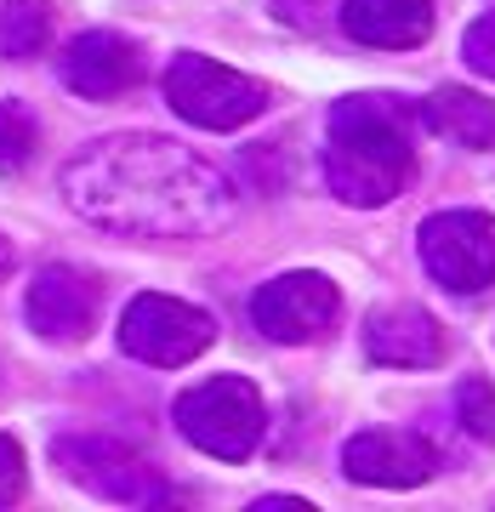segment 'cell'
I'll return each instance as SVG.
<instances>
[{
	"label": "cell",
	"instance_id": "1",
	"mask_svg": "<svg viewBox=\"0 0 495 512\" xmlns=\"http://www.w3.org/2000/svg\"><path fill=\"white\" fill-rule=\"evenodd\" d=\"M63 200L126 239H194L234 217L228 171L154 131L97 137L63 165Z\"/></svg>",
	"mask_w": 495,
	"mask_h": 512
},
{
	"label": "cell",
	"instance_id": "2",
	"mask_svg": "<svg viewBox=\"0 0 495 512\" xmlns=\"http://www.w3.org/2000/svg\"><path fill=\"white\" fill-rule=\"evenodd\" d=\"M416 114L404 109L399 97L365 92V97H342L330 109L325 131V183L336 200L376 211L410 183L416 171Z\"/></svg>",
	"mask_w": 495,
	"mask_h": 512
},
{
	"label": "cell",
	"instance_id": "3",
	"mask_svg": "<svg viewBox=\"0 0 495 512\" xmlns=\"http://www.w3.org/2000/svg\"><path fill=\"white\" fill-rule=\"evenodd\" d=\"M171 416H177V427L194 450L217 461H245L262 444V427H268L262 393L245 376H211V382L188 387Z\"/></svg>",
	"mask_w": 495,
	"mask_h": 512
},
{
	"label": "cell",
	"instance_id": "4",
	"mask_svg": "<svg viewBox=\"0 0 495 512\" xmlns=\"http://www.w3.org/2000/svg\"><path fill=\"white\" fill-rule=\"evenodd\" d=\"M165 103L200 131H234L245 120H257L268 97H262V86L251 74L228 69L217 57L177 52L171 69H165Z\"/></svg>",
	"mask_w": 495,
	"mask_h": 512
},
{
	"label": "cell",
	"instance_id": "5",
	"mask_svg": "<svg viewBox=\"0 0 495 512\" xmlns=\"http://www.w3.org/2000/svg\"><path fill=\"white\" fill-rule=\"evenodd\" d=\"M217 342V319L194 302H177V296H131V308L120 313V353L143 359L154 370H177L188 359H200L205 348Z\"/></svg>",
	"mask_w": 495,
	"mask_h": 512
},
{
	"label": "cell",
	"instance_id": "6",
	"mask_svg": "<svg viewBox=\"0 0 495 512\" xmlns=\"http://www.w3.org/2000/svg\"><path fill=\"white\" fill-rule=\"evenodd\" d=\"M422 268L444 291L473 296L495 285V217L490 211H433L422 222Z\"/></svg>",
	"mask_w": 495,
	"mask_h": 512
},
{
	"label": "cell",
	"instance_id": "7",
	"mask_svg": "<svg viewBox=\"0 0 495 512\" xmlns=\"http://www.w3.org/2000/svg\"><path fill=\"white\" fill-rule=\"evenodd\" d=\"M57 467L80 490L103 495V501H126V507H160V501H171L165 478L137 450H126V444H114V439H92V433L86 439H57Z\"/></svg>",
	"mask_w": 495,
	"mask_h": 512
},
{
	"label": "cell",
	"instance_id": "8",
	"mask_svg": "<svg viewBox=\"0 0 495 512\" xmlns=\"http://www.w3.org/2000/svg\"><path fill=\"white\" fill-rule=\"evenodd\" d=\"M336 313H342V296L325 274H279L251 296V325L279 348L319 342L336 325Z\"/></svg>",
	"mask_w": 495,
	"mask_h": 512
},
{
	"label": "cell",
	"instance_id": "9",
	"mask_svg": "<svg viewBox=\"0 0 495 512\" xmlns=\"http://www.w3.org/2000/svg\"><path fill=\"white\" fill-rule=\"evenodd\" d=\"M342 467L359 484H376V490H416L439 473V450L422 439V433H399V427H370V433H353L342 444Z\"/></svg>",
	"mask_w": 495,
	"mask_h": 512
},
{
	"label": "cell",
	"instance_id": "10",
	"mask_svg": "<svg viewBox=\"0 0 495 512\" xmlns=\"http://www.w3.org/2000/svg\"><path fill=\"white\" fill-rule=\"evenodd\" d=\"M57 74H63L69 92L92 97V103H109V97L131 92L143 80V52L126 35H114V29H86V35H74L63 46Z\"/></svg>",
	"mask_w": 495,
	"mask_h": 512
},
{
	"label": "cell",
	"instance_id": "11",
	"mask_svg": "<svg viewBox=\"0 0 495 512\" xmlns=\"http://www.w3.org/2000/svg\"><path fill=\"white\" fill-rule=\"evenodd\" d=\"M23 313H29L35 336H46V342H86L97 319V285L69 262H52V268L35 274Z\"/></svg>",
	"mask_w": 495,
	"mask_h": 512
},
{
	"label": "cell",
	"instance_id": "12",
	"mask_svg": "<svg viewBox=\"0 0 495 512\" xmlns=\"http://www.w3.org/2000/svg\"><path fill=\"white\" fill-rule=\"evenodd\" d=\"M365 353L376 365H399V370H427L444 359V330L439 319L416 302H393L376 308L365 319Z\"/></svg>",
	"mask_w": 495,
	"mask_h": 512
},
{
	"label": "cell",
	"instance_id": "13",
	"mask_svg": "<svg viewBox=\"0 0 495 512\" xmlns=\"http://www.w3.org/2000/svg\"><path fill=\"white\" fill-rule=\"evenodd\" d=\"M342 29L359 46L410 52L433 35V0H342Z\"/></svg>",
	"mask_w": 495,
	"mask_h": 512
},
{
	"label": "cell",
	"instance_id": "14",
	"mask_svg": "<svg viewBox=\"0 0 495 512\" xmlns=\"http://www.w3.org/2000/svg\"><path fill=\"white\" fill-rule=\"evenodd\" d=\"M422 126L456 148H495V103L467 86H439L422 103Z\"/></svg>",
	"mask_w": 495,
	"mask_h": 512
},
{
	"label": "cell",
	"instance_id": "15",
	"mask_svg": "<svg viewBox=\"0 0 495 512\" xmlns=\"http://www.w3.org/2000/svg\"><path fill=\"white\" fill-rule=\"evenodd\" d=\"M52 40L46 0H0V57H35Z\"/></svg>",
	"mask_w": 495,
	"mask_h": 512
},
{
	"label": "cell",
	"instance_id": "16",
	"mask_svg": "<svg viewBox=\"0 0 495 512\" xmlns=\"http://www.w3.org/2000/svg\"><path fill=\"white\" fill-rule=\"evenodd\" d=\"M35 109L29 103H18V97H6L0 103V171H23L29 165V154H35Z\"/></svg>",
	"mask_w": 495,
	"mask_h": 512
},
{
	"label": "cell",
	"instance_id": "17",
	"mask_svg": "<svg viewBox=\"0 0 495 512\" xmlns=\"http://www.w3.org/2000/svg\"><path fill=\"white\" fill-rule=\"evenodd\" d=\"M456 421L478 444H495V387L490 382H461L456 387Z\"/></svg>",
	"mask_w": 495,
	"mask_h": 512
},
{
	"label": "cell",
	"instance_id": "18",
	"mask_svg": "<svg viewBox=\"0 0 495 512\" xmlns=\"http://www.w3.org/2000/svg\"><path fill=\"white\" fill-rule=\"evenodd\" d=\"M461 57H467L484 80H495V12H484L478 23H467V35H461Z\"/></svg>",
	"mask_w": 495,
	"mask_h": 512
},
{
	"label": "cell",
	"instance_id": "19",
	"mask_svg": "<svg viewBox=\"0 0 495 512\" xmlns=\"http://www.w3.org/2000/svg\"><path fill=\"white\" fill-rule=\"evenodd\" d=\"M23 478H29V467H23V450L6 433H0V507H12L23 495Z\"/></svg>",
	"mask_w": 495,
	"mask_h": 512
},
{
	"label": "cell",
	"instance_id": "20",
	"mask_svg": "<svg viewBox=\"0 0 495 512\" xmlns=\"http://www.w3.org/2000/svg\"><path fill=\"white\" fill-rule=\"evenodd\" d=\"M12 262H18V256H12V239H0V279L12 274Z\"/></svg>",
	"mask_w": 495,
	"mask_h": 512
}]
</instances>
